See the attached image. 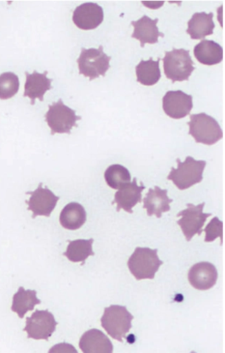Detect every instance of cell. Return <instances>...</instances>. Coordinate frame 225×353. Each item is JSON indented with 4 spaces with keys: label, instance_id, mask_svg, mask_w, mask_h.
<instances>
[{
    "label": "cell",
    "instance_id": "2e32d148",
    "mask_svg": "<svg viewBox=\"0 0 225 353\" xmlns=\"http://www.w3.org/2000/svg\"><path fill=\"white\" fill-rule=\"evenodd\" d=\"M26 81L24 85L23 97L30 98L32 105L35 104L36 99L43 101L45 94L51 90L52 80L47 77V71L40 74L34 71L32 74L25 72Z\"/></svg>",
    "mask_w": 225,
    "mask_h": 353
},
{
    "label": "cell",
    "instance_id": "3957f363",
    "mask_svg": "<svg viewBox=\"0 0 225 353\" xmlns=\"http://www.w3.org/2000/svg\"><path fill=\"white\" fill-rule=\"evenodd\" d=\"M133 316L126 307L111 305L105 308L100 321L102 327L112 339L121 343L132 328Z\"/></svg>",
    "mask_w": 225,
    "mask_h": 353
},
{
    "label": "cell",
    "instance_id": "8992f818",
    "mask_svg": "<svg viewBox=\"0 0 225 353\" xmlns=\"http://www.w3.org/2000/svg\"><path fill=\"white\" fill-rule=\"evenodd\" d=\"M111 59V57L104 52L103 46L98 49L82 48L77 60L79 74L89 77L90 81L99 78L100 76L105 77L110 68Z\"/></svg>",
    "mask_w": 225,
    "mask_h": 353
},
{
    "label": "cell",
    "instance_id": "9c48e42d",
    "mask_svg": "<svg viewBox=\"0 0 225 353\" xmlns=\"http://www.w3.org/2000/svg\"><path fill=\"white\" fill-rule=\"evenodd\" d=\"M26 326L23 329L28 339L48 341L56 330L58 323L48 310H36L31 317L26 318Z\"/></svg>",
    "mask_w": 225,
    "mask_h": 353
},
{
    "label": "cell",
    "instance_id": "cb8c5ba5",
    "mask_svg": "<svg viewBox=\"0 0 225 353\" xmlns=\"http://www.w3.org/2000/svg\"><path fill=\"white\" fill-rule=\"evenodd\" d=\"M68 242L69 245L67 252L63 255L67 256L72 262H83L82 265H83L90 256L95 255L93 251L94 239L76 240Z\"/></svg>",
    "mask_w": 225,
    "mask_h": 353
},
{
    "label": "cell",
    "instance_id": "ac0fdd59",
    "mask_svg": "<svg viewBox=\"0 0 225 353\" xmlns=\"http://www.w3.org/2000/svg\"><path fill=\"white\" fill-rule=\"evenodd\" d=\"M143 201V208L147 210L148 216L156 215L158 219H160L162 213L171 211L170 204L173 200L168 197L167 190L156 186L154 189H149Z\"/></svg>",
    "mask_w": 225,
    "mask_h": 353
},
{
    "label": "cell",
    "instance_id": "44dd1931",
    "mask_svg": "<svg viewBox=\"0 0 225 353\" xmlns=\"http://www.w3.org/2000/svg\"><path fill=\"white\" fill-rule=\"evenodd\" d=\"M61 224L63 228L70 230L81 228L87 221V212L83 205L76 202L68 203L63 210Z\"/></svg>",
    "mask_w": 225,
    "mask_h": 353
},
{
    "label": "cell",
    "instance_id": "ba28073f",
    "mask_svg": "<svg viewBox=\"0 0 225 353\" xmlns=\"http://www.w3.org/2000/svg\"><path fill=\"white\" fill-rule=\"evenodd\" d=\"M205 205V203L198 205L188 203L187 209L182 211L177 216V217H182L178 221V224L181 227L188 242L191 241L195 234H199L200 236L204 232L203 227L207 219L212 216V214L204 213Z\"/></svg>",
    "mask_w": 225,
    "mask_h": 353
},
{
    "label": "cell",
    "instance_id": "52a82bcc",
    "mask_svg": "<svg viewBox=\"0 0 225 353\" xmlns=\"http://www.w3.org/2000/svg\"><path fill=\"white\" fill-rule=\"evenodd\" d=\"M45 122L51 130V134H71L76 122L81 117L76 114V111L64 104L62 99L49 105V110L45 115Z\"/></svg>",
    "mask_w": 225,
    "mask_h": 353
},
{
    "label": "cell",
    "instance_id": "7a4b0ae2",
    "mask_svg": "<svg viewBox=\"0 0 225 353\" xmlns=\"http://www.w3.org/2000/svg\"><path fill=\"white\" fill-rule=\"evenodd\" d=\"M177 162L178 168H172L167 180L172 181L179 190H185L202 182L206 161H196L188 157L184 162H181L180 159Z\"/></svg>",
    "mask_w": 225,
    "mask_h": 353
},
{
    "label": "cell",
    "instance_id": "d6986e66",
    "mask_svg": "<svg viewBox=\"0 0 225 353\" xmlns=\"http://www.w3.org/2000/svg\"><path fill=\"white\" fill-rule=\"evenodd\" d=\"M213 13H195L188 22L186 33L193 40L205 39L207 36L213 35L215 28Z\"/></svg>",
    "mask_w": 225,
    "mask_h": 353
},
{
    "label": "cell",
    "instance_id": "7402d4cb",
    "mask_svg": "<svg viewBox=\"0 0 225 353\" xmlns=\"http://www.w3.org/2000/svg\"><path fill=\"white\" fill-rule=\"evenodd\" d=\"M36 295V290H25L20 287L14 295L12 311L23 319L28 312L33 311L36 305L41 303Z\"/></svg>",
    "mask_w": 225,
    "mask_h": 353
},
{
    "label": "cell",
    "instance_id": "6da1fadb",
    "mask_svg": "<svg viewBox=\"0 0 225 353\" xmlns=\"http://www.w3.org/2000/svg\"><path fill=\"white\" fill-rule=\"evenodd\" d=\"M158 249L136 248L129 257L128 268L136 280L151 279L155 278L163 261L158 256Z\"/></svg>",
    "mask_w": 225,
    "mask_h": 353
},
{
    "label": "cell",
    "instance_id": "d4e9b609",
    "mask_svg": "<svg viewBox=\"0 0 225 353\" xmlns=\"http://www.w3.org/2000/svg\"><path fill=\"white\" fill-rule=\"evenodd\" d=\"M105 180L109 187L120 190L131 182V174L127 168L122 165H111L105 172Z\"/></svg>",
    "mask_w": 225,
    "mask_h": 353
},
{
    "label": "cell",
    "instance_id": "277c9868",
    "mask_svg": "<svg viewBox=\"0 0 225 353\" xmlns=\"http://www.w3.org/2000/svg\"><path fill=\"white\" fill-rule=\"evenodd\" d=\"M189 52V50L175 48L165 52L162 59L164 72L166 77L173 83L188 81L195 70Z\"/></svg>",
    "mask_w": 225,
    "mask_h": 353
},
{
    "label": "cell",
    "instance_id": "5bb4252c",
    "mask_svg": "<svg viewBox=\"0 0 225 353\" xmlns=\"http://www.w3.org/2000/svg\"><path fill=\"white\" fill-rule=\"evenodd\" d=\"M146 189L144 183H140L138 186L136 183V179H134L132 183H129L122 186L115 195V200L112 202L117 203V212L124 210L125 212L133 214L132 209L138 203L142 201V194Z\"/></svg>",
    "mask_w": 225,
    "mask_h": 353
},
{
    "label": "cell",
    "instance_id": "4fadbf2b",
    "mask_svg": "<svg viewBox=\"0 0 225 353\" xmlns=\"http://www.w3.org/2000/svg\"><path fill=\"white\" fill-rule=\"evenodd\" d=\"M72 19L81 30H94L103 21V10L96 3H84L74 11Z\"/></svg>",
    "mask_w": 225,
    "mask_h": 353
},
{
    "label": "cell",
    "instance_id": "30bf717a",
    "mask_svg": "<svg viewBox=\"0 0 225 353\" xmlns=\"http://www.w3.org/2000/svg\"><path fill=\"white\" fill-rule=\"evenodd\" d=\"M43 185L40 183L34 192H26V194L31 195L30 201H25V203L29 205L28 210L33 212V219L39 216L50 217L60 199L47 188H43Z\"/></svg>",
    "mask_w": 225,
    "mask_h": 353
},
{
    "label": "cell",
    "instance_id": "4316f807",
    "mask_svg": "<svg viewBox=\"0 0 225 353\" xmlns=\"http://www.w3.org/2000/svg\"><path fill=\"white\" fill-rule=\"evenodd\" d=\"M204 231L206 232V243H212L217 238H219L220 245H222L223 223L217 216L210 221Z\"/></svg>",
    "mask_w": 225,
    "mask_h": 353
},
{
    "label": "cell",
    "instance_id": "e0dca14e",
    "mask_svg": "<svg viewBox=\"0 0 225 353\" xmlns=\"http://www.w3.org/2000/svg\"><path fill=\"white\" fill-rule=\"evenodd\" d=\"M80 349L84 353H111L114 345L108 337L98 330H91L81 336Z\"/></svg>",
    "mask_w": 225,
    "mask_h": 353
},
{
    "label": "cell",
    "instance_id": "ffe728a7",
    "mask_svg": "<svg viewBox=\"0 0 225 353\" xmlns=\"http://www.w3.org/2000/svg\"><path fill=\"white\" fill-rule=\"evenodd\" d=\"M194 56L200 63L212 66L223 60V49L213 41L203 40L194 48Z\"/></svg>",
    "mask_w": 225,
    "mask_h": 353
},
{
    "label": "cell",
    "instance_id": "8fae6325",
    "mask_svg": "<svg viewBox=\"0 0 225 353\" xmlns=\"http://www.w3.org/2000/svg\"><path fill=\"white\" fill-rule=\"evenodd\" d=\"M162 108L171 119H184L193 108V97L182 91L168 92L162 98Z\"/></svg>",
    "mask_w": 225,
    "mask_h": 353
},
{
    "label": "cell",
    "instance_id": "603a6c76",
    "mask_svg": "<svg viewBox=\"0 0 225 353\" xmlns=\"http://www.w3.org/2000/svg\"><path fill=\"white\" fill-rule=\"evenodd\" d=\"M160 60L158 58L157 61H154L151 57L147 61H140L136 68L137 81L148 86L156 84L161 78Z\"/></svg>",
    "mask_w": 225,
    "mask_h": 353
},
{
    "label": "cell",
    "instance_id": "484cf974",
    "mask_svg": "<svg viewBox=\"0 0 225 353\" xmlns=\"http://www.w3.org/2000/svg\"><path fill=\"white\" fill-rule=\"evenodd\" d=\"M19 79L13 72L0 75V99L8 100L14 97L19 90Z\"/></svg>",
    "mask_w": 225,
    "mask_h": 353
},
{
    "label": "cell",
    "instance_id": "9a60e30c",
    "mask_svg": "<svg viewBox=\"0 0 225 353\" xmlns=\"http://www.w3.org/2000/svg\"><path fill=\"white\" fill-rule=\"evenodd\" d=\"M158 22V19H152L147 15L138 21H131V25L134 28L131 37L138 40L142 48H144L147 43H158V38H164V35L159 32Z\"/></svg>",
    "mask_w": 225,
    "mask_h": 353
},
{
    "label": "cell",
    "instance_id": "7c38bea8",
    "mask_svg": "<svg viewBox=\"0 0 225 353\" xmlns=\"http://www.w3.org/2000/svg\"><path fill=\"white\" fill-rule=\"evenodd\" d=\"M218 273L214 265L210 262L197 263L190 269L188 279L190 284L196 290H208L217 283Z\"/></svg>",
    "mask_w": 225,
    "mask_h": 353
},
{
    "label": "cell",
    "instance_id": "5b68a950",
    "mask_svg": "<svg viewBox=\"0 0 225 353\" xmlns=\"http://www.w3.org/2000/svg\"><path fill=\"white\" fill-rule=\"evenodd\" d=\"M188 125L189 134L196 143L211 145L223 137L222 130L217 121L206 113L191 114Z\"/></svg>",
    "mask_w": 225,
    "mask_h": 353
}]
</instances>
